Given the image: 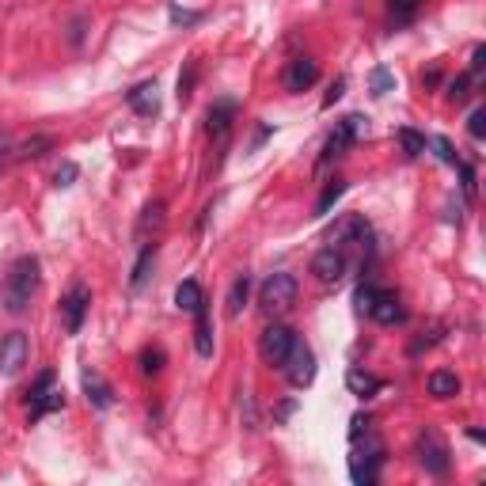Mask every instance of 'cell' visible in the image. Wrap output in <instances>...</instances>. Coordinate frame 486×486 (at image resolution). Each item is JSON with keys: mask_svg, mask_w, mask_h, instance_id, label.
<instances>
[{"mask_svg": "<svg viewBox=\"0 0 486 486\" xmlns=\"http://www.w3.org/2000/svg\"><path fill=\"white\" fill-rule=\"evenodd\" d=\"M34 289H39V259L34 255L15 259L12 270H8V278H5V308L12 316H23Z\"/></svg>", "mask_w": 486, "mask_h": 486, "instance_id": "obj_1", "label": "cell"}, {"mask_svg": "<svg viewBox=\"0 0 486 486\" xmlns=\"http://www.w3.org/2000/svg\"><path fill=\"white\" fill-rule=\"evenodd\" d=\"M297 304V278L293 274H270L262 281V289H259V308L266 316H281V312H289Z\"/></svg>", "mask_w": 486, "mask_h": 486, "instance_id": "obj_2", "label": "cell"}, {"mask_svg": "<svg viewBox=\"0 0 486 486\" xmlns=\"http://www.w3.org/2000/svg\"><path fill=\"white\" fill-rule=\"evenodd\" d=\"M381 467H384V445L376 441L369 429H365V453L353 445V456H350V479L357 486H372L381 479Z\"/></svg>", "mask_w": 486, "mask_h": 486, "instance_id": "obj_3", "label": "cell"}, {"mask_svg": "<svg viewBox=\"0 0 486 486\" xmlns=\"http://www.w3.org/2000/svg\"><path fill=\"white\" fill-rule=\"evenodd\" d=\"M27 395H31V407H27L31 422H39V418H46L50 410H61V407H65V395H61L58 376H53V372H42Z\"/></svg>", "mask_w": 486, "mask_h": 486, "instance_id": "obj_4", "label": "cell"}, {"mask_svg": "<svg viewBox=\"0 0 486 486\" xmlns=\"http://www.w3.org/2000/svg\"><path fill=\"white\" fill-rule=\"evenodd\" d=\"M369 118H362V115H350V118H342L338 125H335V133L327 137V145H323V156H319V164H331V160H338V156H346L353 145H357V137H362V125H365Z\"/></svg>", "mask_w": 486, "mask_h": 486, "instance_id": "obj_5", "label": "cell"}, {"mask_svg": "<svg viewBox=\"0 0 486 486\" xmlns=\"http://www.w3.org/2000/svg\"><path fill=\"white\" fill-rule=\"evenodd\" d=\"M293 342H297V335L285 327V323H270V327L262 331V338H259V353H262V362L270 365V369H281L285 365V357H289V350H293Z\"/></svg>", "mask_w": 486, "mask_h": 486, "instance_id": "obj_6", "label": "cell"}, {"mask_svg": "<svg viewBox=\"0 0 486 486\" xmlns=\"http://www.w3.org/2000/svg\"><path fill=\"white\" fill-rule=\"evenodd\" d=\"M281 369H285V381H289L293 388H308V384L316 381V353H312L308 342H300V338H297Z\"/></svg>", "mask_w": 486, "mask_h": 486, "instance_id": "obj_7", "label": "cell"}, {"mask_svg": "<svg viewBox=\"0 0 486 486\" xmlns=\"http://www.w3.org/2000/svg\"><path fill=\"white\" fill-rule=\"evenodd\" d=\"M418 460L429 475H448V467H453V456H448V445L441 441L437 429H422L418 437Z\"/></svg>", "mask_w": 486, "mask_h": 486, "instance_id": "obj_8", "label": "cell"}, {"mask_svg": "<svg viewBox=\"0 0 486 486\" xmlns=\"http://www.w3.org/2000/svg\"><path fill=\"white\" fill-rule=\"evenodd\" d=\"M31 357V342L23 331H12L0 338V376H15Z\"/></svg>", "mask_w": 486, "mask_h": 486, "instance_id": "obj_9", "label": "cell"}, {"mask_svg": "<svg viewBox=\"0 0 486 486\" xmlns=\"http://www.w3.org/2000/svg\"><path fill=\"white\" fill-rule=\"evenodd\" d=\"M312 274H316L323 285H338L342 274H346V251H338L335 243H331V247H323V251H316Z\"/></svg>", "mask_w": 486, "mask_h": 486, "instance_id": "obj_10", "label": "cell"}, {"mask_svg": "<svg viewBox=\"0 0 486 486\" xmlns=\"http://www.w3.org/2000/svg\"><path fill=\"white\" fill-rule=\"evenodd\" d=\"M87 308H92V293H87L84 285H73V289H69V297L61 300V319H65V331H69V335H77V331L84 327Z\"/></svg>", "mask_w": 486, "mask_h": 486, "instance_id": "obj_11", "label": "cell"}, {"mask_svg": "<svg viewBox=\"0 0 486 486\" xmlns=\"http://www.w3.org/2000/svg\"><path fill=\"white\" fill-rule=\"evenodd\" d=\"M125 103H130V111L141 115V118L160 115V87H156V80H141L137 87H130V92H125Z\"/></svg>", "mask_w": 486, "mask_h": 486, "instance_id": "obj_12", "label": "cell"}, {"mask_svg": "<svg viewBox=\"0 0 486 486\" xmlns=\"http://www.w3.org/2000/svg\"><path fill=\"white\" fill-rule=\"evenodd\" d=\"M365 316H372L376 323L391 327V323H399V319H403V304H399V297H395L391 289H376L372 300H369V312H365Z\"/></svg>", "mask_w": 486, "mask_h": 486, "instance_id": "obj_13", "label": "cell"}, {"mask_svg": "<svg viewBox=\"0 0 486 486\" xmlns=\"http://www.w3.org/2000/svg\"><path fill=\"white\" fill-rule=\"evenodd\" d=\"M316 80H319V65L312 58H297L285 69V92H308Z\"/></svg>", "mask_w": 486, "mask_h": 486, "instance_id": "obj_14", "label": "cell"}, {"mask_svg": "<svg viewBox=\"0 0 486 486\" xmlns=\"http://www.w3.org/2000/svg\"><path fill=\"white\" fill-rule=\"evenodd\" d=\"M80 381H84V391H87V403L106 410V407H115V388L106 384V376L96 372V369H84L80 372Z\"/></svg>", "mask_w": 486, "mask_h": 486, "instance_id": "obj_15", "label": "cell"}, {"mask_svg": "<svg viewBox=\"0 0 486 486\" xmlns=\"http://www.w3.org/2000/svg\"><path fill=\"white\" fill-rule=\"evenodd\" d=\"M232 115H236V103H228V99H225V103H217V106L209 111V133L217 137L221 145H225L228 133H232Z\"/></svg>", "mask_w": 486, "mask_h": 486, "instance_id": "obj_16", "label": "cell"}, {"mask_svg": "<svg viewBox=\"0 0 486 486\" xmlns=\"http://www.w3.org/2000/svg\"><path fill=\"white\" fill-rule=\"evenodd\" d=\"M149 232H152V240L164 232V202H149L145 213H141V225H137L141 243H149Z\"/></svg>", "mask_w": 486, "mask_h": 486, "instance_id": "obj_17", "label": "cell"}, {"mask_svg": "<svg viewBox=\"0 0 486 486\" xmlns=\"http://www.w3.org/2000/svg\"><path fill=\"white\" fill-rule=\"evenodd\" d=\"M194 350H197V357H213V327H209L206 304L194 312Z\"/></svg>", "mask_w": 486, "mask_h": 486, "instance_id": "obj_18", "label": "cell"}, {"mask_svg": "<svg viewBox=\"0 0 486 486\" xmlns=\"http://www.w3.org/2000/svg\"><path fill=\"white\" fill-rule=\"evenodd\" d=\"M202 304H206V293H202V285H197V281H183V285H179V289H175V308L179 312H197V308H202Z\"/></svg>", "mask_w": 486, "mask_h": 486, "instance_id": "obj_19", "label": "cell"}, {"mask_svg": "<svg viewBox=\"0 0 486 486\" xmlns=\"http://www.w3.org/2000/svg\"><path fill=\"white\" fill-rule=\"evenodd\" d=\"M429 395H434V399H453V395H460V376L448 369L429 372Z\"/></svg>", "mask_w": 486, "mask_h": 486, "instance_id": "obj_20", "label": "cell"}, {"mask_svg": "<svg viewBox=\"0 0 486 486\" xmlns=\"http://www.w3.org/2000/svg\"><path fill=\"white\" fill-rule=\"evenodd\" d=\"M346 388L357 395V399H369V395L381 391V381H376L372 372H365V369H350L346 372Z\"/></svg>", "mask_w": 486, "mask_h": 486, "instance_id": "obj_21", "label": "cell"}, {"mask_svg": "<svg viewBox=\"0 0 486 486\" xmlns=\"http://www.w3.org/2000/svg\"><path fill=\"white\" fill-rule=\"evenodd\" d=\"M152 262H156V243H141V259H137V266H133V278H130L133 289H141V285L149 281V270H152Z\"/></svg>", "mask_w": 486, "mask_h": 486, "instance_id": "obj_22", "label": "cell"}, {"mask_svg": "<svg viewBox=\"0 0 486 486\" xmlns=\"http://www.w3.org/2000/svg\"><path fill=\"white\" fill-rule=\"evenodd\" d=\"M247 293H251V278L240 274L236 281H232V289H228V316H240V312H243Z\"/></svg>", "mask_w": 486, "mask_h": 486, "instance_id": "obj_23", "label": "cell"}, {"mask_svg": "<svg viewBox=\"0 0 486 486\" xmlns=\"http://www.w3.org/2000/svg\"><path fill=\"white\" fill-rule=\"evenodd\" d=\"M46 149H53V137H34V141H27V145H20V160H39V156H46Z\"/></svg>", "mask_w": 486, "mask_h": 486, "instance_id": "obj_24", "label": "cell"}, {"mask_svg": "<svg viewBox=\"0 0 486 486\" xmlns=\"http://www.w3.org/2000/svg\"><path fill=\"white\" fill-rule=\"evenodd\" d=\"M399 145H403L407 156H422L426 152V137L414 133V130H399Z\"/></svg>", "mask_w": 486, "mask_h": 486, "instance_id": "obj_25", "label": "cell"}, {"mask_svg": "<svg viewBox=\"0 0 486 486\" xmlns=\"http://www.w3.org/2000/svg\"><path fill=\"white\" fill-rule=\"evenodd\" d=\"M342 190H346V183H342V179H335V183H331L327 190H323V197L316 202V213H319V217H323V213H327V209L338 202V197H342Z\"/></svg>", "mask_w": 486, "mask_h": 486, "instance_id": "obj_26", "label": "cell"}, {"mask_svg": "<svg viewBox=\"0 0 486 486\" xmlns=\"http://www.w3.org/2000/svg\"><path fill=\"white\" fill-rule=\"evenodd\" d=\"M426 5V0H388V8L395 20H414V12H418Z\"/></svg>", "mask_w": 486, "mask_h": 486, "instance_id": "obj_27", "label": "cell"}, {"mask_svg": "<svg viewBox=\"0 0 486 486\" xmlns=\"http://www.w3.org/2000/svg\"><path fill=\"white\" fill-rule=\"evenodd\" d=\"M369 84H372V96H388L391 87H395V77L388 73V69H372V77H369Z\"/></svg>", "mask_w": 486, "mask_h": 486, "instance_id": "obj_28", "label": "cell"}, {"mask_svg": "<svg viewBox=\"0 0 486 486\" xmlns=\"http://www.w3.org/2000/svg\"><path fill=\"white\" fill-rule=\"evenodd\" d=\"M160 369H164V353H160V350H145V353H141V372L156 376Z\"/></svg>", "mask_w": 486, "mask_h": 486, "instance_id": "obj_29", "label": "cell"}, {"mask_svg": "<svg viewBox=\"0 0 486 486\" xmlns=\"http://www.w3.org/2000/svg\"><path fill=\"white\" fill-rule=\"evenodd\" d=\"M467 96H472V77H460V80L448 84V99L453 103H463Z\"/></svg>", "mask_w": 486, "mask_h": 486, "instance_id": "obj_30", "label": "cell"}, {"mask_svg": "<svg viewBox=\"0 0 486 486\" xmlns=\"http://www.w3.org/2000/svg\"><path fill=\"white\" fill-rule=\"evenodd\" d=\"M467 133H472L475 141H482V137H486V111H482V106L472 115V122H467Z\"/></svg>", "mask_w": 486, "mask_h": 486, "instance_id": "obj_31", "label": "cell"}, {"mask_svg": "<svg viewBox=\"0 0 486 486\" xmlns=\"http://www.w3.org/2000/svg\"><path fill=\"white\" fill-rule=\"evenodd\" d=\"M80 175V168L77 164H65V168H58V175H53V183L58 187H73V179Z\"/></svg>", "mask_w": 486, "mask_h": 486, "instance_id": "obj_32", "label": "cell"}, {"mask_svg": "<svg viewBox=\"0 0 486 486\" xmlns=\"http://www.w3.org/2000/svg\"><path fill=\"white\" fill-rule=\"evenodd\" d=\"M372 285H357V293H353V304H357V312H369V300H372Z\"/></svg>", "mask_w": 486, "mask_h": 486, "instance_id": "obj_33", "label": "cell"}, {"mask_svg": "<svg viewBox=\"0 0 486 486\" xmlns=\"http://www.w3.org/2000/svg\"><path fill=\"white\" fill-rule=\"evenodd\" d=\"M482 65H486V46H475V53H472V80L482 77Z\"/></svg>", "mask_w": 486, "mask_h": 486, "instance_id": "obj_34", "label": "cell"}, {"mask_svg": "<svg viewBox=\"0 0 486 486\" xmlns=\"http://www.w3.org/2000/svg\"><path fill=\"white\" fill-rule=\"evenodd\" d=\"M434 149H437V156L445 160V164H456V152H453V145H448L445 137H437V141H434Z\"/></svg>", "mask_w": 486, "mask_h": 486, "instance_id": "obj_35", "label": "cell"}, {"mask_svg": "<svg viewBox=\"0 0 486 486\" xmlns=\"http://www.w3.org/2000/svg\"><path fill=\"white\" fill-rule=\"evenodd\" d=\"M190 84H194V65L187 69V77H179V99H187V96H190Z\"/></svg>", "mask_w": 486, "mask_h": 486, "instance_id": "obj_36", "label": "cell"}, {"mask_svg": "<svg viewBox=\"0 0 486 486\" xmlns=\"http://www.w3.org/2000/svg\"><path fill=\"white\" fill-rule=\"evenodd\" d=\"M171 20H175V23H194V20H197V12H183V8H171Z\"/></svg>", "mask_w": 486, "mask_h": 486, "instance_id": "obj_37", "label": "cell"}, {"mask_svg": "<svg viewBox=\"0 0 486 486\" xmlns=\"http://www.w3.org/2000/svg\"><path fill=\"white\" fill-rule=\"evenodd\" d=\"M342 87H346V84H342V80H335V84H331V92H327V99H323V103L331 106L335 99H342Z\"/></svg>", "mask_w": 486, "mask_h": 486, "instance_id": "obj_38", "label": "cell"}, {"mask_svg": "<svg viewBox=\"0 0 486 486\" xmlns=\"http://www.w3.org/2000/svg\"><path fill=\"white\" fill-rule=\"evenodd\" d=\"M5 164H8V149L0 145V175H5Z\"/></svg>", "mask_w": 486, "mask_h": 486, "instance_id": "obj_39", "label": "cell"}]
</instances>
